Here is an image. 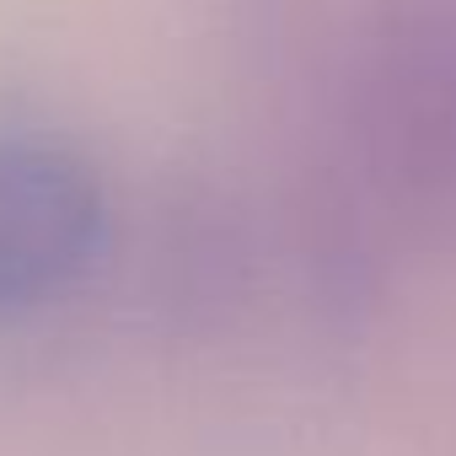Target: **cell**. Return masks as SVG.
I'll use <instances>...</instances> for the list:
<instances>
[{
  "instance_id": "obj_1",
  "label": "cell",
  "mask_w": 456,
  "mask_h": 456,
  "mask_svg": "<svg viewBox=\"0 0 456 456\" xmlns=\"http://www.w3.org/2000/svg\"><path fill=\"white\" fill-rule=\"evenodd\" d=\"M113 242L118 209L102 167L65 134L0 129V328L70 301Z\"/></svg>"
},
{
  "instance_id": "obj_2",
  "label": "cell",
  "mask_w": 456,
  "mask_h": 456,
  "mask_svg": "<svg viewBox=\"0 0 456 456\" xmlns=\"http://www.w3.org/2000/svg\"><path fill=\"white\" fill-rule=\"evenodd\" d=\"M274 253L285 258V242L248 199L215 183H183L161 199L151 225L145 296L172 333H232L258 306Z\"/></svg>"
}]
</instances>
